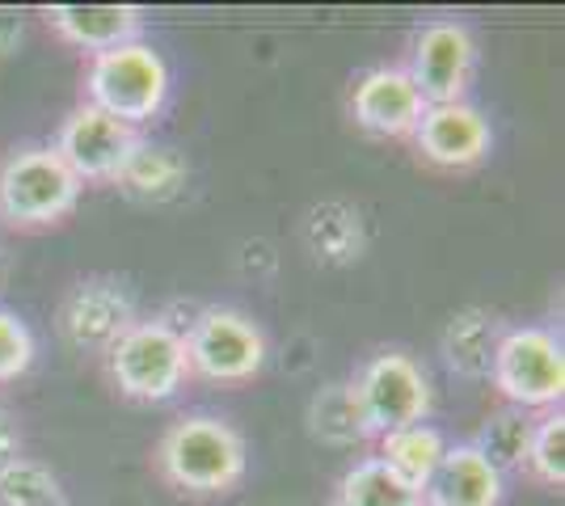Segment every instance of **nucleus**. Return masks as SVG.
Listing matches in <instances>:
<instances>
[{"label": "nucleus", "instance_id": "nucleus-25", "mask_svg": "<svg viewBox=\"0 0 565 506\" xmlns=\"http://www.w3.org/2000/svg\"><path fill=\"white\" fill-rule=\"evenodd\" d=\"M18 39H22V22L0 9V55H9V51L18 47Z\"/></svg>", "mask_w": 565, "mask_h": 506}, {"label": "nucleus", "instance_id": "nucleus-6", "mask_svg": "<svg viewBox=\"0 0 565 506\" xmlns=\"http://www.w3.org/2000/svg\"><path fill=\"white\" fill-rule=\"evenodd\" d=\"M351 392L359 418L367 427V439L426 422V413H430V380H426L423 363L401 355V351L372 355L359 367Z\"/></svg>", "mask_w": 565, "mask_h": 506}, {"label": "nucleus", "instance_id": "nucleus-5", "mask_svg": "<svg viewBox=\"0 0 565 506\" xmlns=\"http://www.w3.org/2000/svg\"><path fill=\"white\" fill-rule=\"evenodd\" d=\"M490 380L515 410H562L565 397V346L553 330L519 325L498 334Z\"/></svg>", "mask_w": 565, "mask_h": 506}, {"label": "nucleus", "instance_id": "nucleus-23", "mask_svg": "<svg viewBox=\"0 0 565 506\" xmlns=\"http://www.w3.org/2000/svg\"><path fill=\"white\" fill-rule=\"evenodd\" d=\"M34 363V334L25 330V321L0 309V385L18 380Z\"/></svg>", "mask_w": 565, "mask_h": 506}, {"label": "nucleus", "instance_id": "nucleus-2", "mask_svg": "<svg viewBox=\"0 0 565 506\" xmlns=\"http://www.w3.org/2000/svg\"><path fill=\"white\" fill-rule=\"evenodd\" d=\"M106 359V376L110 385L131 397V401H169L178 397L190 380V359H186V337L173 330L169 321H131L122 334L110 342Z\"/></svg>", "mask_w": 565, "mask_h": 506}, {"label": "nucleus", "instance_id": "nucleus-8", "mask_svg": "<svg viewBox=\"0 0 565 506\" xmlns=\"http://www.w3.org/2000/svg\"><path fill=\"white\" fill-rule=\"evenodd\" d=\"M51 148L76 173L81 186L85 182H118L127 157L140 148V131L81 101L68 119H64V127H60V136H55Z\"/></svg>", "mask_w": 565, "mask_h": 506}, {"label": "nucleus", "instance_id": "nucleus-1", "mask_svg": "<svg viewBox=\"0 0 565 506\" xmlns=\"http://www.w3.org/2000/svg\"><path fill=\"white\" fill-rule=\"evenodd\" d=\"M152 464L169 489L186 498H220L241 485L249 452L233 422L212 413H190L161 434Z\"/></svg>", "mask_w": 565, "mask_h": 506}, {"label": "nucleus", "instance_id": "nucleus-12", "mask_svg": "<svg viewBox=\"0 0 565 506\" xmlns=\"http://www.w3.org/2000/svg\"><path fill=\"white\" fill-rule=\"evenodd\" d=\"M136 321L131 295L115 279H81L60 304V334L76 351L106 355L127 325Z\"/></svg>", "mask_w": 565, "mask_h": 506}, {"label": "nucleus", "instance_id": "nucleus-15", "mask_svg": "<svg viewBox=\"0 0 565 506\" xmlns=\"http://www.w3.org/2000/svg\"><path fill=\"white\" fill-rule=\"evenodd\" d=\"M186 173L190 169L178 148H157L140 140V148L127 157V165L118 173V186L148 203H166L186 186Z\"/></svg>", "mask_w": 565, "mask_h": 506}, {"label": "nucleus", "instance_id": "nucleus-11", "mask_svg": "<svg viewBox=\"0 0 565 506\" xmlns=\"http://www.w3.org/2000/svg\"><path fill=\"white\" fill-rule=\"evenodd\" d=\"M426 101L414 89V80L397 64H380L354 80L351 89V119L363 136L376 140H409L423 119Z\"/></svg>", "mask_w": 565, "mask_h": 506}, {"label": "nucleus", "instance_id": "nucleus-22", "mask_svg": "<svg viewBox=\"0 0 565 506\" xmlns=\"http://www.w3.org/2000/svg\"><path fill=\"white\" fill-rule=\"evenodd\" d=\"M527 477L532 482L548 485V489H562L565 485V413L548 410L544 418H536V431L527 443Z\"/></svg>", "mask_w": 565, "mask_h": 506}, {"label": "nucleus", "instance_id": "nucleus-13", "mask_svg": "<svg viewBox=\"0 0 565 506\" xmlns=\"http://www.w3.org/2000/svg\"><path fill=\"white\" fill-rule=\"evenodd\" d=\"M502 473L477 452V443H448L423 485V506H502Z\"/></svg>", "mask_w": 565, "mask_h": 506}, {"label": "nucleus", "instance_id": "nucleus-4", "mask_svg": "<svg viewBox=\"0 0 565 506\" xmlns=\"http://www.w3.org/2000/svg\"><path fill=\"white\" fill-rule=\"evenodd\" d=\"M81 182L51 144L18 148L0 161V219L9 228H51L68 219L81 203Z\"/></svg>", "mask_w": 565, "mask_h": 506}, {"label": "nucleus", "instance_id": "nucleus-20", "mask_svg": "<svg viewBox=\"0 0 565 506\" xmlns=\"http://www.w3.org/2000/svg\"><path fill=\"white\" fill-rule=\"evenodd\" d=\"M308 422H312V434L326 439L333 448H351L359 439H367V427L359 418V406H354L351 385H330L312 397V410H308Z\"/></svg>", "mask_w": 565, "mask_h": 506}, {"label": "nucleus", "instance_id": "nucleus-14", "mask_svg": "<svg viewBox=\"0 0 565 506\" xmlns=\"http://www.w3.org/2000/svg\"><path fill=\"white\" fill-rule=\"evenodd\" d=\"M43 18L64 43L89 55L140 43L143 34V13L136 4H51Z\"/></svg>", "mask_w": 565, "mask_h": 506}, {"label": "nucleus", "instance_id": "nucleus-21", "mask_svg": "<svg viewBox=\"0 0 565 506\" xmlns=\"http://www.w3.org/2000/svg\"><path fill=\"white\" fill-rule=\"evenodd\" d=\"M0 506H68V494L51 469L18 456L0 464Z\"/></svg>", "mask_w": 565, "mask_h": 506}, {"label": "nucleus", "instance_id": "nucleus-16", "mask_svg": "<svg viewBox=\"0 0 565 506\" xmlns=\"http://www.w3.org/2000/svg\"><path fill=\"white\" fill-rule=\"evenodd\" d=\"M444 452H448L444 431H435L430 422H414V427H401V431H393V434H380L376 456L397 473L401 482L423 489L426 477L435 473V464L444 460Z\"/></svg>", "mask_w": 565, "mask_h": 506}, {"label": "nucleus", "instance_id": "nucleus-10", "mask_svg": "<svg viewBox=\"0 0 565 506\" xmlns=\"http://www.w3.org/2000/svg\"><path fill=\"white\" fill-rule=\"evenodd\" d=\"M414 152L430 169L444 173H465L490 157V119L472 101H448V106H426L418 127H414Z\"/></svg>", "mask_w": 565, "mask_h": 506}, {"label": "nucleus", "instance_id": "nucleus-19", "mask_svg": "<svg viewBox=\"0 0 565 506\" xmlns=\"http://www.w3.org/2000/svg\"><path fill=\"white\" fill-rule=\"evenodd\" d=\"M498 330L494 316L486 313H460L444 334V351H448L451 372L460 376H490V363H494Z\"/></svg>", "mask_w": 565, "mask_h": 506}, {"label": "nucleus", "instance_id": "nucleus-18", "mask_svg": "<svg viewBox=\"0 0 565 506\" xmlns=\"http://www.w3.org/2000/svg\"><path fill=\"white\" fill-rule=\"evenodd\" d=\"M532 431H536V418L527 410H498L494 418H486L481 427V439H477V452L494 464L498 473H523L527 464V443H532Z\"/></svg>", "mask_w": 565, "mask_h": 506}, {"label": "nucleus", "instance_id": "nucleus-3", "mask_svg": "<svg viewBox=\"0 0 565 506\" xmlns=\"http://www.w3.org/2000/svg\"><path fill=\"white\" fill-rule=\"evenodd\" d=\"M169 97V64L152 43H127V47L89 55L85 68V106H94L110 119L140 131L143 122L161 115Z\"/></svg>", "mask_w": 565, "mask_h": 506}, {"label": "nucleus", "instance_id": "nucleus-17", "mask_svg": "<svg viewBox=\"0 0 565 506\" xmlns=\"http://www.w3.org/2000/svg\"><path fill=\"white\" fill-rule=\"evenodd\" d=\"M338 506H423V489L401 482L380 456H367L338 482Z\"/></svg>", "mask_w": 565, "mask_h": 506}, {"label": "nucleus", "instance_id": "nucleus-9", "mask_svg": "<svg viewBox=\"0 0 565 506\" xmlns=\"http://www.w3.org/2000/svg\"><path fill=\"white\" fill-rule=\"evenodd\" d=\"M405 73L426 106L465 101L477 73V43L460 22H430L418 30Z\"/></svg>", "mask_w": 565, "mask_h": 506}, {"label": "nucleus", "instance_id": "nucleus-24", "mask_svg": "<svg viewBox=\"0 0 565 506\" xmlns=\"http://www.w3.org/2000/svg\"><path fill=\"white\" fill-rule=\"evenodd\" d=\"M22 452V434H18V422H13V413L0 410V464H9V460H18Z\"/></svg>", "mask_w": 565, "mask_h": 506}, {"label": "nucleus", "instance_id": "nucleus-7", "mask_svg": "<svg viewBox=\"0 0 565 506\" xmlns=\"http://www.w3.org/2000/svg\"><path fill=\"white\" fill-rule=\"evenodd\" d=\"M190 376L212 385H249L266 367V337L236 309H203L186 334Z\"/></svg>", "mask_w": 565, "mask_h": 506}]
</instances>
